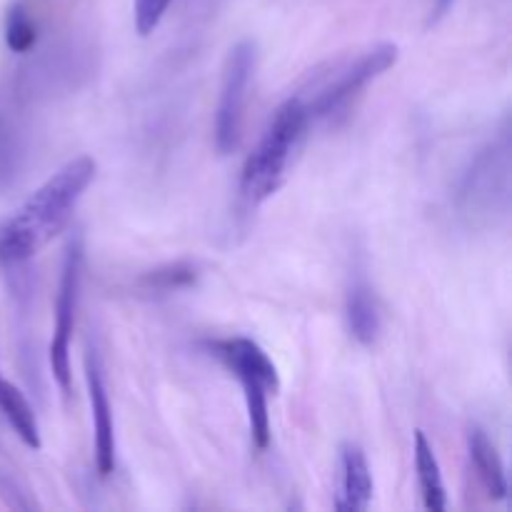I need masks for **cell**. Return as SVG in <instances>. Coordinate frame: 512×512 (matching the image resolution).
Returning <instances> with one entry per match:
<instances>
[{
	"label": "cell",
	"instance_id": "1",
	"mask_svg": "<svg viewBox=\"0 0 512 512\" xmlns=\"http://www.w3.org/2000/svg\"><path fill=\"white\" fill-rule=\"evenodd\" d=\"M95 180V160L88 155L55 170L18 210L0 225V263L23 265L38 255L73 218L85 190Z\"/></svg>",
	"mask_w": 512,
	"mask_h": 512
},
{
	"label": "cell",
	"instance_id": "2",
	"mask_svg": "<svg viewBox=\"0 0 512 512\" xmlns=\"http://www.w3.org/2000/svg\"><path fill=\"white\" fill-rule=\"evenodd\" d=\"M310 125H313V118L300 95H290L275 110L240 175V198L248 208H258L270 195L278 193Z\"/></svg>",
	"mask_w": 512,
	"mask_h": 512
},
{
	"label": "cell",
	"instance_id": "3",
	"mask_svg": "<svg viewBox=\"0 0 512 512\" xmlns=\"http://www.w3.org/2000/svg\"><path fill=\"white\" fill-rule=\"evenodd\" d=\"M203 350L218 360L240 383L248 410L250 440L258 450L270 445V415L268 395L280 390V375L270 355L250 338H220L205 340Z\"/></svg>",
	"mask_w": 512,
	"mask_h": 512
},
{
	"label": "cell",
	"instance_id": "4",
	"mask_svg": "<svg viewBox=\"0 0 512 512\" xmlns=\"http://www.w3.org/2000/svg\"><path fill=\"white\" fill-rule=\"evenodd\" d=\"M398 55L400 50L395 43H375L373 48L363 50L355 58L335 65L330 73H325L313 85L310 95H300L313 123L315 120L330 118L340 108H345L360 90H365L373 80L388 73L398 63Z\"/></svg>",
	"mask_w": 512,
	"mask_h": 512
},
{
	"label": "cell",
	"instance_id": "5",
	"mask_svg": "<svg viewBox=\"0 0 512 512\" xmlns=\"http://www.w3.org/2000/svg\"><path fill=\"white\" fill-rule=\"evenodd\" d=\"M510 190V133L508 125L500 130L473 158L465 170L458 190V208L463 215H490L508 208Z\"/></svg>",
	"mask_w": 512,
	"mask_h": 512
},
{
	"label": "cell",
	"instance_id": "6",
	"mask_svg": "<svg viewBox=\"0 0 512 512\" xmlns=\"http://www.w3.org/2000/svg\"><path fill=\"white\" fill-rule=\"evenodd\" d=\"M83 235L75 233L65 245L63 268H60L58 298H55V325L50 338V370L65 395L73 385V368H70V343H73L75 315H78L80 283H83Z\"/></svg>",
	"mask_w": 512,
	"mask_h": 512
},
{
	"label": "cell",
	"instance_id": "7",
	"mask_svg": "<svg viewBox=\"0 0 512 512\" xmlns=\"http://www.w3.org/2000/svg\"><path fill=\"white\" fill-rule=\"evenodd\" d=\"M255 63H258V48L253 40H240L225 60L218 108H215V148L220 155H228L238 148Z\"/></svg>",
	"mask_w": 512,
	"mask_h": 512
},
{
	"label": "cell",
	"instance_id": "8",
	"mask_svg": "<svg viewBox=\"0 0 512 512\" xmlns=\"http://www.w3.org/2000/svg\"><path fill=\"white\" fill-rule=\"evenodd\" d=\"M85 383H88L90 413H93L95 468H98L100 478H108L115 470V425L103 363H100V355L95 348H88V353H85Z\"/></svg>",
	"mask_w": 512,
	"mask_h": 512
},
{
	"label": "cell",
	"instance_id": "9",
	"mask_svg": "<svg viewBox=\"0 0 512 512\" xmlns=\"http://www.w3.org/2000/svg\"><path fill=\"white\" fill-rule=\"evenodd\" d=\"M373 500V473L365 450L358 443H345L338 458V483H335V510L363 512Z\"/></svg>",
	"mask_w": 512,
	"mask_h": 512
},
{
	"label": "cell",
	"instance_id": "10",
	"mask_svg": "<svg viewBox=\"0 0 512 512\" xmlns=\"http://www.w3.org/2000/svg\"><path fill=\"white\" fill-rule=\"evenodd\" d=\"M345 323L350 335L360 345H373L383 330V315H380L378 298H375L373 285L368 283L363 273H355L350 280L348 295H345Z\"/></svg>",
	"mask_w": 512,
	"mask_h": 512
},
{
	"label": "cell",
	"instance_id": "11",
	"mask_svg": "<svg viewBox=\"0 0 512 512\" xmlns=\"http://www.w3.org/2000/svg\"><path fill=\"white\" fill-rule=\"evenodd\" d=\"M468 453H470V463H473L475 475H478V483L483 485L488 498L493 500L508 498V478H505L503 458H500L495 443L488 438V433H485L480 425H470Z\"/></svg>",
	"mask_w": 512,
	"mask_h": 512
},
{
	"label": "cell",
	"instance_id": "12",
	"mask_svg": "<svg viewBox=\"0 0 512 512\" xmlns=\"http://www.w3.org/2000/svg\"><path fill=\"white\" fill-rule=\"evenodd\" d=\"M415 470H418V485L425 510L448 508V493H445L438 455H435L433 443H430L423 430L415 433Z\"/></svg>",
	"mask_w": 512,
	"mask_h": 512
},
{
	"label": "cell",
	"instance_id": "13",
	"mask_svg": "<svg viewBox=\"0 0 512 512\" xmlns=\"http://www.w3.org/2000/svg\"><path fill=\"white\" fill-rule=\"evenodd\" d=\"M0 413L5 415L10 428L15 430L20 440H23L28 448L40 450V425L38 418H35L33 408L25 400V395L15 388L10 380H5L0 375Z\"/></svg>",
	"mask_w": 512,
	"mask_h": 512
},
{
	"label": "cell",
	"instance_id": "14",
	"mask_svg": "<svg viewBox=\"0 0 512 512\" xmlns=\"http://www.w3.org/2000/svg\"><path fill=\"white\" fill-rule=\"evenodd\" d=\"M198 280V268L195 263L188 260H175V263L163 265V268H155L150 273H145L140 278V285L145 290H155V293H173V290H183L195 285Z\"/></svg>",
	"mask_w": 512,
	"mask_h": 512
},
{
	"label": "cell",
	"instance_id": "15",
	"mask_svg": "<svg viewBox=\"0 0 512 512\" xmlns=\"http://www.w3.org/2000/svg\"><path fill=\"white\" fill-rule=\"evenodd\" d=\"M35 38H38V33H35L33 18L23 3H15L5 15V45L13 53H28L35 45Z\"/></svg>",
	"mask_w": 512,
	"mask_h": 512
},
{
	"label": "cell",
	"instance_id": "16",
	"mask_svg": "<svg viewBox=\"0 0 512 512\" xmlns=\"http://www.w3.org/2000/svg\"><path fill=\"white\" fill-rule=\"evenodd\" d=\"M173 0H133V15H135V30L140 35H150L160 25V20L168 13Z\"/></svg>",
	"mask_w": 512,
	"mask_h": 512
},
{
	"label": "cell",
	"instance_id": "17",
	"mask_svg": "<svg viewBox=\"0 0 512 512\" xmlns=\"http://www.w3.org/2000/svg\"><path fill=\"white\" fill-rule=\"evenodd\" d=\"M450 3H453V0H435V15H445V10L450 8Z\"/></svg>",
	"mask_w": 512,
	"mask_h": 512
}]
</instances>
